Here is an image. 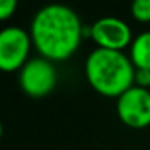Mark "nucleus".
<instances>
[{"label": "nucleus", "mask_w": 150, "mask_h": 150, "mask_svg": "<svg viewBox=\"0 0 150 150\" xmlns=\"http://www.w3.org/2000/svg\"><path fill=\"white\" fill-rule=\"evenodd\" d=\"M84 24L78 13L65 4L42 7L31 21V39L44 58L63 62L78 50Z\"/></svg>", "instance_id": "obj_1"}, {"label": "nucleus", "mask_w": 150, "mask_h": 150, "mask_svg": "<svg viewBox=\"0 0 150 150\" xmlns=\"http://www.w3.org/2000/svg\"><path fill=\"white\" fill-rule=\"evenodd\" d=\"M86 78L92 89L107 97H120L134 86L136 66L131 57L121 50H108L97 47L86 58Z\"/></svg>", "instance_id": "obj_2"}, {"label": "nucleus", "mask_w": 150, "mask_h": 150, "mask_svg": "<svg viewBox=\"0 0 150 150\" xmlns=\"http://www.w3.org/2000/svg\"><path fill=\"white\" fill-rule=\"evenodd\" d=\"M58 74L50 60L44 57L31 58L20 69V87L33 98H42L55 89Z\"/></svg>", "instance_id": "obj_3"}, {"label": "nucleus", "mask_w": 150, "mask_h": 150, "mask_svg": "<svg viewBox=\"0 0 150 150\" xmlns=\"http://www.w3.org/2000/svg\"><path fill=\"white\" fill-rule=\"evenodd\" d=\"M31 34L18 26H7L0 31V71L21 69L31 50Z\"/></svg>", "instance_id": "obj_4"}, {"label": "nucleus", "mask_w": 150, "mask_h": 150, "mask_svg": "<svg viewBox=\"0 0 150 150\" xmlns=\"http://www.w3.org/2000/svg\"><path fill=\"white\" fill-rule=\"evenodd\" d=\"M116 113L126 126L147 127L150 124V89L131 86L118 97Z\"/></svg>", "instance_id": "obj_5"}, {"label": "nucleus", "mask_w": 150, "mask_h": 150, "mask_svg": "<svg viewBox=\"0 0 150 150\" xmlns=\"http://www.w3.org/2000/svg\"><path fill=\"white\" fill-rule=\"evenodd\" d=\"M91 37L97 47L123 50L132 42V33L126 21L116 16H102L91 26Z\"/></svg>", "instance_id": "obj_6"}, {"label": "nucleus", "mask_w": 150, "mask_h": 150, "mask_svg": "<svg viewBox=\"0 0 150 150\" xmlns=\"http://www.w3.org/2000/svg\"><path fill=\"white\" fill-rule=\"evenodd\" d=\"M131 62L139 69H150V31H144L131 42Z\"/></svg>", "instance_id": "obj_7"}, {"label": "nucleus", "mask_w": 150, "mask_h": 150, "mask_svg": "<svg viewBox=\"0 0 150 150\" xmlns=\"http://www.w3.org/2000/svg\"><path fill=\"white\" fill-rule=\"evenodd\" d=\"M131 13L140 23L150 21V0H132L131 2Z\"/></svg>", "instance_id": "obj_8"}, {"label": "nucleus", "mask_w": 150, "mask_h": 150, "mask_svg": "<svg viewBox=\"0 0 150 150\" xmlns=\"http://www.w3.org/2000/svg\"><path fill=\"white\" fill-rule=\"evenodd\" d=\"M18 7V0H0V21L10 18Z\"/></svg>", "instance_id": "obj_9"}, {"label": "nucleus", "mask_w": 150, "mask_h": 150, "mask_svg": "<svg viewBox=\"0 0 150 150\" xmlns=\"http://www.w3.org/2000/svg\"><path fill=\"white\" fill-rule=\"evenodd\" d=\"M134 84L139 87H150V69H139L136 68V74H134Z\"/></svg>", "instance_id": "obj_10"}, {"label": "nucleus", "mask_w": 150, "mask_h": 150, "mask_svg": "<svg viewBox=\"0 0 150 150\" xmlns=\"http://www.w3.org/2000/svg\"><path fill=\"white\" fill-rule=\"evenodd\" d=\"M2 134H4V124H2V121H0V137H2Z\"/></svg>", "instance_id": "obj_11"}]
</instances>
